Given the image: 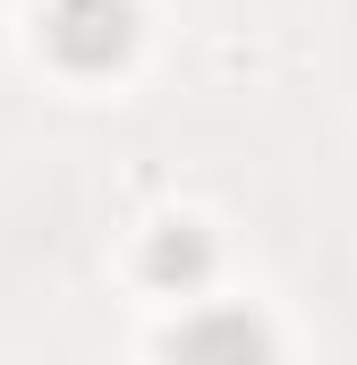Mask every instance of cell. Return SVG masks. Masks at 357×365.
I'll return each instance as SVG.
<instances>
[{
  "instance_id": "obj_1",
  "label": "cell",
  "mask_w": 357,
  "mask_h": 365,
  "mask_svg": "<svg viewBox=\"0 0 357 365\" xmlns=\"http://www.w3.org/2000/svg\"><path fill=\"white\" fill-rule=\"evenodd\" d=\"M43 43H51V60L60 68H119L128 51H136V9L128 0H51L43 9Z\"/></svg>"
},
{
  "instance_id": "obj_2",
  "label": "cell",
  "mask_w": 357,
  "mask_h": 365,
  "mask_svg": "<svg viewBox=\"0 0 357 365\" xmlns=\"http://www.w3.org/2000/svg\"><path fill=\"white\" fill-rule=\"evenodd\" d=\"M145 272L162 280V289H196V280L213 272V247H204V230H187V221H171L154 247H145Z\"/></svg>"
},
{
  "instance_id": "obj_3",
  "label": "cell",
  "mask_w": 357,
  "mask_h": 365,
  "mask_svg": "<svg viewBox=\"0 0 357 365\" xmlns=\"http://www.w3.org/2000/svg\"><path fill=\"white\" fill-rule=\"evenodd\" d=\"M213 349L256 357V349H264V331H256L247 314H221V323H178V357H213Z\"/></svg>"
}]
</instances>
